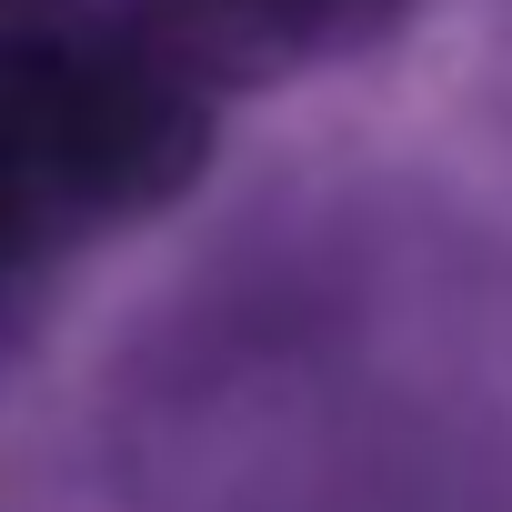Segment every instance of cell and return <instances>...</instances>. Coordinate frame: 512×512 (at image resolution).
Wrapping results in <instances>:
<instances>
[{
	"label": "cell",
	"mask_w": 512,
	"mask_h": 512,
	"mask_svg": "<svg viewBox=\"0 0 512 512\" xmlns=\"http://www.w3.org/2000/svg\"><path fill=\"white\" fill-rule=\"evenodd\" d=\"M91 11L211 101V91L282 81L342 41H372L402 0H91Z\"/></svg>",
	"instance_id": "6da1fadb"
},
{
	"label": "cell",
	"mask_w": 512,
	"mask_h": 512,
	"mask_svg": "<svg viewBox=\"0 0 512 512\" xmlns=\"http://www.w3.org/2000/svg\"><path fill=\"white\" fill-rule=\"evenodd\" d=\"M31 272H41V262H31V251H21V241H11V231H0V322H11V292H21V282H31Z\"/></svg>",
	"instance_id": "7a4b0ae2"
}]
</instances>
